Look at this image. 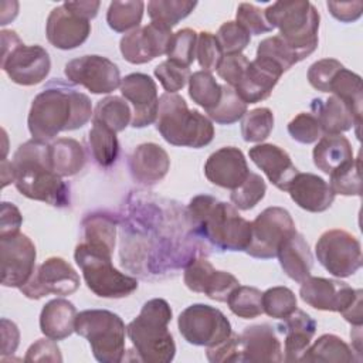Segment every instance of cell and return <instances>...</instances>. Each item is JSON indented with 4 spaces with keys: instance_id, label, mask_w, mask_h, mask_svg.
<instances>
[{
    "instance_id": "62",
    "label": "cell",
    "mask_w": 363,
    "mask_h": 363,
    "mask_svg": "<svg viewBox=\"0 0 363 363\" xmlns=\"http://www.w3.org/2000/svg\"><path fill=\"white\" fill-rule=\"evenodd\" d=\"M362 296H363V294H360V295L340 313L352 326H362V323H363Z\"/></svg>"
},
{
    "instance_id": "48",
    "label": "cell",
    "mask_w": 363,
    "mask_h": 363,
    "mask_svg": "<svg viewBox=\"0 0 363 363\" xmlns=\"http://www.w3.org/2000/svg\"><path fill=\"white\" fill-rule=\"evenodd\" d=\"M216 38L221 47L224 55L241 54L250 44L251 35L237 21H225L216 33Z\"/></svg>"
},
{
    "instance_id": "33",
    "label": "cell",
    "mask_w": 363,
    "mask_h": 363,
    "mask_svg": "<svg viewBox=\"0 0 363 363\" xmlns=\"http://www.w3.org/2000/svg\"><path fill=\"white\" fill-rule=\"evenodd\" d=\"M301 362H360L354 356V350L339 336L325 333L319 336L313 345H309Z\"/></svg>"
},
{
    "instance_id": "18",
    "label": "cell",
    "mask_w": 363,
    "mask_h": 363,
    "mask_svg": "<svg viewBox=\"0 0 363 363\" xmlns=\"http://www.w3.org/2000/svg\"><path fill=\"white\" fill-rule=\"evenodd\" d=\"M184 285L197 294L217 302H227L230 294L240 285V281L227 271L213 267L207 258L191 259L183 272Z\"/></svg>"
},
{
    "instance_id": "30",
    "label": "cell",
    "mask_w": 363,
    "mask_h": 363,
    "mask_svg": "<svg viewBox=\"0 0 363 363\" xmlns=\"http://www.w3.org/2000/svg\"><path fill=\"white\" fill-rule=\"evenodd\" d=\"M77 309L64 298L48 301L40 313V330L52 340H64L75 332Z\"/></svg>"
},
{
    "instance_id": "3",
    "label": "cell",
    "mask_w": 363,
    "mask_h": 363,
    "mask_svg": "<svg viewBox=\"0 0 363 363\" xmlns=\"http://www.w3.org/2000/svg\"><path fill=\"white\" fill-rule=\"evenodd\" d=\"M187 217L196 234L220 251H245L251 242V221L238 210L208 194L194 196L187 206Z\"/></svg>"
},
{
    "instance_id": "47",
    "label": "cell",
    "mask_w": 363,
    "mask_h": 363,
    "mask_svg": "<svg viewBox=\"0 0 363 363\" xmlns=\"http://www.w3.org/2000/svg\"><path fill=\"white\" fill-rule=\"evenodd\" d=\"M329 186L335 194L342 196H360L362 180H360V160L356 157L352 163L333 172L330 174Z\"/></svg>"
},
{
    "instance_id": "25",
    "label": "cell",
    "mask_w": 363,
    "mask_h": 363,
    "mask_svg": "<svg viewBox=\"0 0 363 363\" xmlns=\"http://www.w3.org/2000/svg\"><path fill=\"white\" fill-rule=\"evenodd\" d=\"M286 191L298 207L309 213L326 211L336 196L329 183L320 176L301 172L292 179Z\"/></svg>"
},
{
    "instance_id": "8",
    "label": "cell",
    "mask_w": 363,
    "mask_h": 363,
    "mask_svg": "<svg viewBox=\"0 0 363 363\" xmlns=\"http://www.w3.org/2000/svg\"><path fill=\"white\" fill-rule=\"evenodd\" d=\"M74 258L89 291L101 298H125L138 289V279L118 271L112 255L81 242L75 247Z\"/></svg>"
},
{
    "instance_id": "10",
    "label": "cell",
    "mask_w": 363,
    "mask_h": 363,
    "mask_svg": "<svg viewBox=\"0 0 363 363\" xmlns=\"http://www.w3.org/2000/svg\"><path fill=\"white\" fill-rule=\"evenodd\" d=\"M177 328L187 343L204 347L216 346L233 333L227 316L206 303H193L183 309L177 318Z\"/></svg>"
},
{
    "instance_id": "38",
    "label": "cell",
    "mask_w": 363,
    "mask_h": 363,
    "mask_svg": "<svg viewBox=\"0 0 363 363\" xmlns=\"http://www.w3.org/2000/svg\"><path fill=\"white\" fill-rule=\"evenodd\" d=\"M197 6L190 0H150L147 3V16L150 23L172 30L183 18H186Z\"/></svg>"
},
{
    "instance_id": "52",
    "label": "cell",
    "mask_w": 363,
    "mask_h": 363,
    "mask_svg": "<svg viewBox=\"0 0 363 363\" xmlns=\"http://www.w3.org/2000/svg\"><path fill=\"white\" fill-rule=\"evenodd\" d=\"M190 75L191 74L189 68L174 64L169 60L162 61L155 68V77L159 79V82L167 94H176L177 91L183 89L189 82Z\"/></svg>"
},
{
    "instance_id": "21",
    "label": "cell",
    "mask_w": 363,
    "mask_h": 363,
    "mask_svg": "<svg viewBox=\"0 0 363 363\" xmlns=\"http://www.w3.org/2000/svg\"><path fill=\"white\" fill-rule=\"evenodd\" d=\"M244 153L235 146H224L213 152L204 163L206 179L223 189H237L250 174Z\"/></svg>"
},
{
    "instance_id": "45",
    "label": "cell",
    "mask_w": 363,
    "mask_h": 363,
    "mask_svg": "<svg viewBox=\"0 0 363 363\" xmlns=\"http://www.w3.org/2000/svg\"><path fill=\"white\" fill-rule=\"evenodd\" d=\"M298 308L295 294L286 286H272L262 292L264 313L274 319H285Z\"/></svg>"
},
{
    "instance_id": "56",
    "label": "cell",
    "mask_w": 363,
    "mask_h": 363,
    "mask_svg": "<svg viewBox=\"0 0 363 363\" xmlns=\"http://www.w3.org/2000/svg\"><path fill=\"white\" fill-rule=\"evenodd\" d=\"M248 64L250 60L244 54H230L221 58L216 71L227 85L235 88L241 81Z\"/></svg>"
},
{
    "instance_id": "4",
    "label": "cell",
    "mask_w": 363,
    "mask_h": 363,
    "mask_svg": "<svg viewBox=\"0 0 363 363\" xmlns=\"http://www.w3.org/2000/svg\"><path fill=\"white\" fill-rule=\"evenodd\" d=\"M173 312L167 301L153 298L147 301L139 315L126 326L138 360L146 363H169L174 359L176 343L169 330Z\"/></svg>"
},
{
    "instance_id": "37",
    "label": "cell",
    "mask_w": 363,
    "mask_h": 363,
    "mask_svg": "<svg viewBox=\"0 0 363 363\" xmlns=\"http://www.w3.org/2000/svg\"><path fill=\"white\" fill-rule=\"evenodd\" d=\"M88 143L91 156L101 167H109L116 162L119 155V140L116 133L109 128L92 122L88 132Z\"/></svg>"
},
{
    "instance_id": "39",
    "label": "cell",
    "mask_w": 363,
    "mask_h": 363,
    "mask_svg": "<svg viewBox=\"0 0 363 363\" xmlns=\"http://www.w3.org/2000/svg\"><path fill=\"white\" fill-rule=\"evenodd\" d=\"M145 11V3L140 0L112 1L106 11V23L116 33L132 31L139 27Z\"/></svg>"
},
{
    "instance_id": "19",
    "label": "cell",
    "mask_w": 363,
    "mask_h": 363,
    "mask_svg": "<svg viewBox=\"0 0 363 363\" xmlns=\"http://www.w3.org/2000/svg\"><path fill=\"white\" fill-rule=\"evenodd\" d=\"M362 292V289H353L343 281L329 279L322 277H309L301 284V299L318 309L342 313Z\"/></svg>"
},
{
    "instance_id": "35",
    "label": "cell",
    "mask_w": 363,
    "mask_h": 363,
    "mask_svg": "<svg viewBox=\"0 0 363 363\" xmlns=\"http://www.w3.org/2000/svg\"><path fill=\"white\" fill-rule=\"evenodd\" d=\"M92 122H98L115 133L122 132L132 122L130 105L122 96L108 95L96 102Z\"/></svg>"
},
{
    "instance_id": "59",
    "label": "cell",
    "mask_w": 363,
    "mask_h": 363,
    "mask_svg": "<svg viewBox=\"0 0 363 363\" xmlns=\"http://www.w3.org/2000/svg\"><path fill=\"white\" fill-rule=\"evenodd\" d=\"M330 14L342 23H353L360 18L363 11V1H328Z\"/></svg>"
},
{
    "instance_id": "6",
    "label": "cell",
    "mask_w": 363,
    "mask_h": 363,
    "mask_svg": "<svg viewBox=\"0 0 363 363\" xmlns=\"http://www.w3.org/2000/svg\"><path fill=\"white\" fill-rule=\"evenodd\" d=\"M272 28L279 30V37L292 50L298 62L308 58L319 43L320 16L308 0L275 1L264 10Z\"/></svg>"
},
{
    "instance_id": "58",
    "label": "cell",
    "mask_w": 363,
    "mask_h": 363,
    "mask_svg": "<svg viewBox=\"0 0 363 363\" xmlns=\"http://www.w3.org/2000/svg\"><path fill=\"white\" fill-rule=\"evenodd\" d=\"M23 224V216L20 210L9 201L1 203V217H0V237H9L20 233Z\"/></svg>"
},
{
    "instance_id": "51",
    "label": "cell",
    "mask_w": 363,
    "mask_h": 363,
    "mask_svg": "<svg viewBox=\"0 0 363 363\" xmlns=\"http://www.w3.org/2000/svg\"><path fill=\"white\" fill-rule=\"evenodd\" d=\"M224 57L221 47L216 38V34L210 31H200L197 34L196 58L203 71H216L221 58Z\"/></svg>"
},
{
    "instance_id": "27",
    "label": "cell",
    "mask_w": 363,
    "mask_h": 363,
    "mask_svg": "<svg viewBox=\"0 0 363 363\" xmlns=\"http://www.w3.org/2000/svg\"><path fill=\"white\" fill-rule=\"evenodd\" d=\"M316 326L315 319L298 308L284 319V323L278 326L279 332L285 336L284 362H301L315 336Z\"/></svg>"
},
{
    "instance_id": "57",
    "label": "cell",
    "mask_w": 363,
    "mask_h": 363,
    "mask_svg": "<svg viewBox=\"0 0 363 363\" xmlns=\"http://www.w3.org/2000/svg\"><path fill=\"white\" fill-rule=\"evenodd\" d=\"M24 362H62V356L57 342L45 336L27 349Z\"/></svg>"
},
{
    "instance_id": "2",
    "label": "cell",
    "mask_w": 363,
    "mask_h": 363,
    "mask_svg": "<svg viewBox=\"0 0 363 363\" xmlns=\"http://www.w3.org/2000/svg\"><path fill=\"white\" fill-rule=\"evenodd\" d=\"M10 164L13 183L20 194L58 208L69 206V186L51 166L48 142H24L14 152Z\"/></svg>"
},
{
    "instance_id": "13",
    "label": "cell",
    "mask_w": 363,
    "mask_h": 363,
    "mask_svg": "<svg viewBox=\"0 0 363 363\" xmlns=\"http://www.w3.org/2000/svg\"><path fill=\"white\" fill-rule=\"evenodd\" d=\"M79 275L72 265L61 257H50L35 267L31 278L18 288L28 299H41L50 294L71 295L79 288Z\"/></svg>"
},
{
    "instance_id": "11",
    "label": "cell",
    "mask_w": 363,
    "mask_h": 363,
    "mask_svg": "<svg viewBox=\"0 0 363 363\" xmlns=\"http://www.w3.org/2000/svg\"><path fill=\"white\" fill-rule=\"evenodd\" d=\"M315 254L319 264L336 278L352 277L363 264L360 241L340 228L320 234L315 245Z\"/></svg>"
},
{
    "instance_id": "36",
    "label": "cell",
    "mask_w": 363,
    "mask_h": 363,
    "mask_svg": "<svg viewBox=\"0 0 363 363\" xmlns=\"http://www.w3.org/2000/svg\"><path fill=\"white\" fill-rule=\"evenodd\" d=\"M328 92H332L335 96L342 99L352 109L356 119L362 121L363 88L359 74L343 67L330 81Z\"/></svg>"
},
{
    "instance_id": "7",
    "label": "cell",
    "mask_w": 363,
    "mask_h": 363,
    "mask_svg": "<svg viewBox=\"0 0 363 363\" xmlns=\"http://www.w3.org/2000/svg\"><path fill=\"white\" fill-rule=\"evenodd\" d=\"M75 333L88 340L98 362L119 363L125 359L126 326L119 315L106 309H85L77 313Z\"/></svg>"
},
{
    "instance_id": "29",
    "label": "cell",
    "mask_w": 363,
    "mask_h": 363,
    "mask_svg": "<svg viewBox=\"0 0 363 363\" xmlns=\"http://www.w3.org/2000/svg\"><path fill=\"white\" fill-rule=\"evenodd\" d=\"M277 257L279 265L292 281L302 284L311 277L313 267V257L305 237L295 231L292 233L278 248Z\"/></svg>"
},
{
    "instance_id": "15",
    "label": "cell",
    "mask_w": 363,
    "mask_h": 363,
    "mask_svg": "<svg viewBox=\"0 0 363 363\" xmlns=\"http://www.w3.org/2000/svg\"><path fill=\"white\" fill-rule=\"evenodd\" d=\"M1 285L21 288L35 269L37 251L31 238L23 233L0 237Z\"/></svg>"
},
{
    "instance_id": "53",
    "label": "cell",
    "mask_w": 363,
    "mask_h": 363,
    "mask_svg": "<svg viewBox=\"0 0 363 363\" xmlns=\"http://www.w3.org/2000/svg\"><path fill=\"white\" fill-rule=\"evenodd\" d=\"M235 18L237 23L244 27L250 35H259L274 30L267 21L264 10L251 3H240L237 7Z\"/></svg>"
},
{
    "instance_id": "1",
    "label": "cell",
    "mask_w": 363,
    "mask_h": 363,
    "mask_svg": "<svg viewBox=\"0 0 363 363\" xmlns=\"http://www.w3.org/2000/svg\"><path fill=\"white\" fill-rule=\"evenodd\" d=\"M94 115L88 95L62 79L50 81L31 102L27 126L33 139L48 142L60 132L85 126Z\"/></svg>"
},
{
    "instance_id": "55",
    "label": "cell",
    "mask_w": 363,
    "mask_h": 363,
    "mask_svg": "<svg viewBox=\"0 0 363 363\" xmlns=\"http://www.w3.org/2000/svg\"><path fill=\"white\" fill-rule=\"evenodd\" d=\"M206 357L211 363H225V362H237L244 363L242 359V342L241 336L237 333H231L224 342L207 347Z\"/></svg>"
},
{
    "instance_id": "12",
    "label": "cell",
    "mask_w": 363,
    "mask_h": 363,
    "mask_svg": "<svg viewBox=\"0 0 363 363\" xmlns=\"http://www.w3.org/2000/svg\"><path fill=\"white\" fill-rule=\"evenodd\" d=\"M295 231V223L286 208L267 207L251 221V242L245 252L252 258H274L285 238Z\"/></svg>"
},
{
    "instance_id": "60",
    "label": "cell",
    "mask_w": 363,
    "mask_h": 363,
    "mask_svg": "<svg viewBox=\"0 0 363 363\" xmlns=\"http://www.w3.org/2000/svg\"><path fill=\"white\" fill-rule=\"evenodd\" d=\"M1 357L13 354L18 346L20 332L14 322L3 318L1 319Z\"/></svg>"
},
{
    "instance_id": "42",
    "label": "cell",
    "mask_w": 363,
    "mask_h": 363,
    "mask_svg": "<svg viewBox=\"0 0 363 363\" xmlns=\"http://www.w3.org/2000/svg\"><path fill=\"white\" fill-rule=\"evenodd\" d=\"M274 122V113L269 108L261 106L247 111L241 118V136L245 142L259 143L271 135Z\"/></svg>"
},
{
    "instance_id": "26",
    "label": "cell",
    "mask_w": 363,
    "mask_h": 363,
    "mask_svg": "<svg viewBox=\"0 0 363 363\" xmlns=\"http://www.w3.org/2000/svg\"><path fill=\"white\" fill-rule=\"evenodd\" d=\"M241 336L244 363L282 362V345L274 326L258 323L247 326Z\"/></svg>"
},
{
    "instance_id": "46",
    "label": "cell",
    "mask_w": 363,
    "mask_h": 363,
    "mask_svg": "<svg viewBox=\"0 0 363 363\" xmlns=\"http://www.w3.org/2000/svg\"><path fill=\"white\" fill-rule=\"evenodd\" d=\"M196 45H197V33L191 28H182L173 33L169 48L167 60L189 68L196 58Z\"/></svg>"
},
{
    "instance_id": "41",
    "label": "cell",
    "mask_w": 363,
    "mask_h": 363,
    "mask_svg": "<svg viewBox=\"0 0 363 363\" xmlns=\"http://www.w3.org/2000/svg\"><path fill=\"white\" fill-rule=\"evenodd\" d=\"M247 112V104L238 96L230 85H221V99L210 111H206L211 122L220 125H233L238 122Z\"/></svg>"
},
{
    "instance_id": "20",
    "label": "cell",
    "mask_w": 363,
    "mask_h": 363,
    "mask_svg": "<svg viewBox=\"0 0 363 363\" xmlns=\"http://www.w3.org/2000/svg\"><path fill=\"white\" fill-rule=\"evenodd\" d=\"M91 34L89 20L69 10L64 3L54 7L45 23L48 43L58 50H74L82 45Z\"/></svg>"
},
{
    "instance_id": "22",
    "label": "cell",
    "mask_w": 363,
    "mask_h": 363,
    "mask_svg": "<svg viewBox=\"0 0 363 363\" xmlns=\"http://www.w3.org/2000/svg\"><path fill=\"white\" fill-rule=\"evenodd\" d=\"M284 71L279 65L265 57H255L250 61L241 81L234 88L238 96L248 105L267 99Z\"/></svg>"
},
{
    "instance_id": "61",
    "label": "cell",
    "mask_w": 363,
    "mask_h": 363,
    "mask_svg": "<svg viewBox=\"0 0 363 363\" xmlns=\"http://www.w3.org/2000/svg\"><path fill=\"white\" fill-rule=\"evenodd\" d=\"M69 10L79 14L86 20H92L96 17L101 3L98 0H81V1H65L64 3Z\"/></svg>"
},
{
    "instance_id": "5",
    "label": "cell",
    "mask_w": 363,
    "mask_h": 363,
    "mask_svg": "<svg viewBox=\"0 0 363 363\" xmlns=\"http://www.w3.org/2000/svg\"><path fill=\"white\" fill-rule=\"evenodd\" d=\"M156 129L173 146L200 149L214 138L211 119L197 109H189L179 94L164 92L159 98Z\"/></svg>"
},
{
    "instance_id": "49",
    "label": "cell",
    "mask_w": 363,
    "mask_h": 363,
    "mask_svg": "<svg viewBox=\"0 0 363 363\" xmlns=\"http://www.w3.org/2000/svg\"><path fill=\"white\" fill-rule=\"evenodd\" d=\"M257 57H265L274 61L277 65L282 68L284 72L291 69L298 62L292 50L285 44V41L278 34L267 37L258 44Z\"/></svg>"
},
{
    "instance_id": "17",
    "label": "cell",
    "mask_w": 363,
    "mask_h": 363,
    "mask_svg": "<svg viewBox=\"0 0 363 363\" xmlns=\"http://www.w3.org/2000/svg\"><path fill=\"white\" fill-rule=\"evenodd\" d=\"M173 33L159 24L149 23L126 33L119 43L122 57L135 65L150 62L152 60L166 55Z\"/></svg>"
},
{
    "instance_id": "14",
    "label": "cell",
    "mask_w": 363,
    "mask_h": 363,
    "mask_svg": "<svg viewBox=\"0 0 363 363\" xmlns=\"http://www.w3.org/2000/svg\"><path fill=\"white\" fill-rule=\"evenodd\" d=\"M64 74L74 85H81L92 94H111L121 86L118 65L102 55H82L65 64Z\"/></svg>"
},
{
    "instance_id": "34",
    "label": "cell",
    "mask_w": 363,
    "mask_h": 363,
    "mask_svg": "<svg viewBox=\"0 0 363 363\" xmlns=\"http://www.w3.org/2000/svg\"><path fill=\"white\" fill-rule=\"evenodd\" d=\"M84 238L91 247L104 251L109 255L113 254L116 242V220L104 213L89 214L82 220Z\"/></svg>"
},
{
    "instance_id": "24",
    "label": "cell",
    "mask_w": 363,
    "mask_h": 363,
    "mask_svg": "<svg viewBox=\"0 0 363 363\" xmlns=\"http://www.w3.org/2000/svg\"><path fill=\"white\" fill-rule=\"evenodd\" d=\"M128 164L135 182L153 186L167 174L170 169V157L160 145L147 142L135 147L129 156Z\"/></svg>"
},
{
    "instance_id": "44",
    "label": "cell",
    "mask_w": 363,
    "mask_h": 363,
    "mask_svg": "<svg viewBox=\"0 0 363 363\" xmlns=\"http://www.w3.org/2000/svg\"><path fill=\"white\" fill-rule=\"evenodd\" d=\"M267 193V184L264 179L257 174L250 172L248 177L234 190L230 193V200L233 206L237 210H251L254 208L264 197Z\"/></svg>"
},
{
    "instance_id": "54",
    "label": "cell",
    "mask_w": 363,
    "mask_h": 363,
    "mask_svg": "<svg viewBox=\"0 0 363 363\" xmlns=\"http://www.w3.org/2000/svg\"><path fill=\"white\" fill-rule=\"evenodd\" d=\"M345 65L335 60V58H322L315 61L309 69H308V82L311 84L312 88L320 92H328L329 84L336 75L337 71H340Z\"/></svg>"
},
{
    "instance_id": "50",
    "label": "cell",
    "mask_w": 363,
    "mask_h": 363,
    "mask_svg": "<svg viewBox=\"0 0 363 363\" xmlns=\"http://www.w3.org/2000/svg\"><path fill=\"white\" fill-rule=\"evenodd\" d=\"M288 133L299 143L311 145L320 139L322 129L318 118L312 112H301L288 123Z\"/></svg>"
},
{
    "instance_id": "9",
    "label": "cell",
    "mask_w": 363,
    "mask_h": 363,
    "mask_svg": "<svg viewBox=\"0 0 363 363\" xmlns=\"http://www.w3.org/2000/svg\"><path fill=\"white\" fill-rule=\"evenodd\" d=\"M1 69L18 85L43 82L51 69L50 54L41 45H26L16 31L1 30Z\"/></svg>"
},
{
    "instance_id": "32",
    "label": "cell",
    "mask_w": 363,
    "mask_h": 363,
    "mask_svg": "<svg viewBox=\"0 0 363 363\" xmlns=\"http://www.w3.org/2000/svg\"><path fill=\"white\" fill-rule=\"evenodd\" d=\"M50 159L54 172L61 177L79 173L86 162L84 146L71 138H60L50 143Z\"/></svg>"
},
{
    "instance_id": "43",
    "label": "cell",
    "mask_w": 363,
    "mask_h": 363,
    "mask_svg": "<svg viewBox=\"0 0 363 363\" xmlns=\"http://www.w3.org/2000/svg\"><path fill=\"white\" fill-rule=\"evenodd\" d=\"M230 311L242 319H254L264 313L262 292L255 286L238 285L227 299Z\"/></svg>"
},
{
    "instance_id": "31",
    "label": "cell",
    "mask_w": 363,
    "mask_h": 363,
    "mask_svg": "<svg viewBox=\"0 0 363 363\" xmlns=\"http://www.w3.org/2000/svg\"><path fill=\"white\" fill-rule=\"evenodd\" d=\"M313 164L318 170L332 174L354 160L349 139L343 135H322L312 150Z\"/></svg>"
},
{
    "instance_id": "23",
    "label": "cell",
    "mask_w": 363,
    "mask_h": 363,
    "mask_svg": "<svg viewBox=\"0 0 363 363\" xmlns=\"http://www.w3.org/2000/svg\"><path fill=\"white\" fill-rule=\"evenodd\" d=\"M248 155L255 166L265 173L268 180L282 191H286L292 179L299 173L288 152L277 145H255L250 149Z\"/></svg>"
},
{
    "instance_id": "28",
    "label": "cell",
    "mask_w": 363,
    "mask_h": 363,
    "mask_svg": "<svg viewBox=\"0 0 363 363\" xmlns=\"http://www.w3.org/2000/svg\"><path fill=\"white\" fill-rule=\"evenodd\" d=\"M312 113L318 118L323 135H342L356 126L359 138V128L362 121L356 119L352 109L337 96L332 95L328 99H313L311 104Z\"/></svg>"
},
{
    "instance_id": "16",
    "label": "cell",
    "mask_w": 363,
    "mask_h": 363,
    "mask_svg": "<svg viewBox=\"0 0 363 363\" xmlns=\"http://www.w3.org/2000/svg\"><path fill=\"white\" fill-rule=\"evenodd\" d=\"M119 89L122 96L132 106V128L140 129L156 122L159 96L156 82L150 75L132 72L122 78Z\"/></svg>"
},
{
    "instance_id": "40",
    "label": "cell",
    "mask_w": 363,
    "mask_h": 363,
    "mask_svg": "<svg viewBox=\"0 0 363 363\" xmlns=\"http://www.w3.org/2000/svg\"><path fill=\"white\" fill-rule=\"evenodd\" d=\"M189 96L204 111H210L221 99V85L211 72L196 71L189 78Z\"/></svg>"
}]
</instances>
